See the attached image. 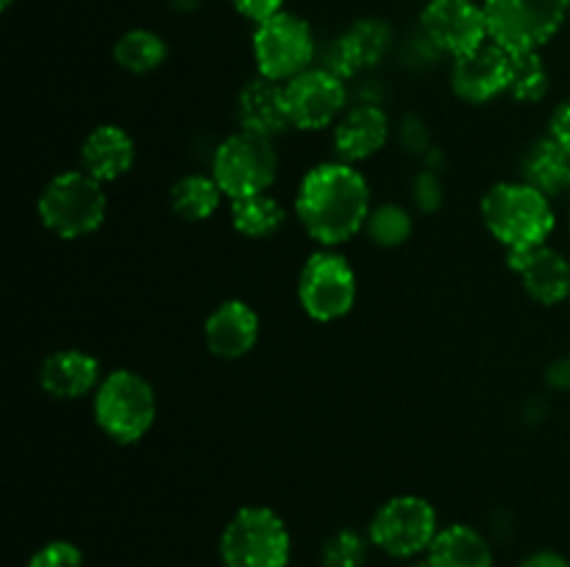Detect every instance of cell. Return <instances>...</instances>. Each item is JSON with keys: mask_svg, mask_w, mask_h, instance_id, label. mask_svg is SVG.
Here are the masks:
<instances>
[{"mask_svg": "<svg viewBox=\"0 0 570 567\" xmlns=\"http://www.w3.org/2000/svg\"><path fill=\"white\" fill-rule=\"evenodd\" d=\"M371 189L348 161H323L301 178L295 215L323 248H337L367 226Z\"/></svg>", "mask_w": 570, "mask_h": 567, "instance_id": "cell-1", "label": "cell"}, {"mask_svg": "<svg viewBox=\"0 0 570 567\" xmlns=\"http://www.w3.org/2000/svg\"><path fill=\"white\" fill-rule=\"evenodd\" d=\"M482 220L507 253L546 245L557 226L549 195L527 181H501L490 187L482 198Z\"/></svg>", "mask_w": 570, "mask_h": 567, "instance_id": "cell-2", "label": "cell"}, {"mask_svg": "<svg viewBox=\"0 0 570 567\" xmlns=\"http://www.w3.org/2000/svg\"><path fill=\"white\" fill-rule=\"evenodd\" d=\"M42 226L59 239H81L106 220L104 183L83 170H67L45 183L37 200Z\"/></svg>", "mask_w": 570, "mask_h": 567, "instance_id": "cell-3", "label": "cell"}, {"mask_svg": "<svg viewBox=\"0 0 570 567\" xmlns=\"http://www.w3.org/2000/svg\"><path fill=\"white\" fill-rule=\"evenodd\" d=\"M92 415L111 442H139L156 422L154 387L134 370H111L92 392Z\"/></svg>", "mask_w": 570, "mask_h": 567, "instance_id": "cell-4", "label": "cell"}, {"mask_svg": "<svg viewBox=\"0 0 570 567\" xmlns=\"http://www.w3.org/2000/svg\"><path fill=\"white\" fill-rule=\"evenodd\" d=\"M289 531L267 506H245L226 523L220 559L226 567H287Z\"/></svg>", "mask_w": 570, "mask_h": 567, "instance_id": "cell-5", "label": "cell"}, {"mask_svg": "<svg viewBox=\"0 0 570 567\" xmlns=\"http://www.w3.org/2000/svg\"><path fill=\"white\" fill-rule=\"evenodd\" d=\"M488 33L510 53L540 50L568 20L570 0H484Z\"/></svg>", "mask_w": 570, "mask_h": 567, "instance_id": "cell-6", "label": "cell"}, {"mask_svg": "<svg viewBox=\"0 0 570 567\" xmlns=\"http://www.w3.org/2000/svg\"><path fill=\"white\" fill-rule=\"evenodd\" d=\"M278 172V156L273 139L239 131L223 139L212 159V176L228 200L265 195Z\"/></svg>", "mask_w": 570, "mask_h": 567, "instance_id": "cell-7", "label": "cell"}, {"mask_svg": "<svg viewBox=\"0 0 570 567\" xmlns=\"http://www.w3.org/2000/svg\"><path fill=\"white\" fill-rule=\"evenodd\" d=\"M254 59L262 78L287 83L306 72L315 59V37L304 17L293 11H278L271 20L259 22L254 31Z\"/></svg>", "mask_w": 570, "mask_h": 567, "instance_id": "cell-8", "label": "cell"}, {"mask_svg": "<svg viewBox=\"0 0 570 567\" xmlns=\"http://www.w3.org/2000/svg\"><path fill=\"white\" fill-rule=\"evenodd\" d=\"M301 309L317 322H334L356 304V272L334 248H321L304 261L298 276Z\"/></svg>", "mask_w": 570, "mask_h": 567, "instance_id": "cell-9", "label": "cell"}, {"mask_svg": "<svg viewBox=\"0 0 570 567\" xmlns=\"http://www.w3.org/2000/svg\"><path fill=\"white\" fill-rule=\"evenodd\" d=\"M438 531V511L417 495H395L379 506L371 520L373 545L395 559H410L429 550Z\"/></svg>", "mask_w": 570, "mask_h": 567, "instance_id": "cell-10", "label": "cell"}, {"mask_svg": "<svg viewBox=\"0 0 570 567\" xmlns=\"http://www.w3.org/2000/svg\"><path fill=\"white\" fill-rule=\"evenodd\" d=\"M284 94H287L293 128H301V131H321L332 126L343 115L345 100H348L345 81L328 67H309L295 76L293 81L284 83Z\"/></svg>", "mask_w": 570, "mask_h": 567, "instance_id": "cell-11", "label": "cell"}, {"mask_svg": "<svg viewBox=\"0 0 570 567\" xmlns=\"http://www.w3.org/2000/svg\"><path fill=\"white\" fill-rule=\"evenodd\" d=\"M421 26L432 48L449 56H465L490 39L484 6L473 0H429Z\"/></svg>", "mask_w": 570, "mask_h": 567, "instance_id": "cell-12", "label": "cell"}, {"mask_svg": "<svg viewBox=\"0 0 570 567\" xmlns=\"http://www.w3.org/2000/svg\"><path fill=\"white\" fill-rule=\"evenodd\" d=\"M512 53L493 39L465 56H456L451 67V89L465 103H488L510 92Z\"/></svg>", "mask_w": 570, "mask_h": 567, "instance_id": "cell-13", "label": "cell"}, {"mask_svg": "<svg viewBox=\"0 0 570 567\" xmlns=\"http://www.w3.org/2000/svg\"><path fill=\"white\" fill-rule=\"evenodd\" d=\"M507 265L521 276L527 295L540 306H557L570 295V261L549 245L512 250Z\"/></svg>", "mask_w": 570, "mask_h": 567, "instance_id": "cell-14", "label": "cell"}, {"mask_svg": "<svg viewBox=\"0 0 570 567\" xmlns=\"http://www.w3.org/2000/svg\"><path fill=\"white\" fill-rule=\"evenodd\" d=\"M206 348L217 359H243L259 339V315L245 300H223L204 322Z\"/></svg>", "mask_w": 570, "mask_h": 567, "instance_id": "cell-15", "label": "cell"}, {"mask_svg": "<svg viewBox=\"0 0 570 567\" xmlns=\"http://www.w3.org/2000/svg\"><path fill=\"white\" fill-rule=\"evenodd\" d=\"M100 361L78 348L53 350L39 367V387L56 400H78L100 387Z\"/></svg>", "mask_w": 570, "mask_h": 567, "instance_id": "cell-16", "label": "cell"}, {"mask_svg": "<svg viewBox=\"0 0 570 567\" xmlns=\"http://www.w3.org/2000/svg\"><path fill=\"white\" fill-rule=\"evenodd\" d=\"M393 33L382 20H360L328 48L326 67L340 78H351L360 70L376 67L390 50Z\"/></svg>", "mask_w": 570, "mask_h": 567, "instance_id": "cell-17", "label": "cell"}, {"mask_svg": "<svg viewBox=\"0 0 570 567\" xmlns=\"http://www.w3.org/2000/svg\"><path fill=\"white\" fill-rule=\"evenodd\" d=\"M237 120L239 128L256 137H282L293 120L287 111V94H284V83L271 81V78H256L248 87L239 92L237 100Z\"/></svg>", "mask_w": 570, "mask_h": 567, "instance_id": "cell-18", "label": "cell"}, {"mask_svg": "<svg viewBox=\"0 0 570 567\" xmlns=\"http://www.w3.org/2000/svg\"><path fill=\"white\" fill-rule=\"evenodd\" d=\"M390 139V120L379 106H356L334 128V150L340 161H365L376 156Z\"/></svg>", "mask_w": 570, "mask_h": 567, "instance_id": "cell-19", "label": "cell"}, {"mask_svg": "<svg viewBox=\"0 0 570 567\" xmlns=\"http://www.w3.org/2000/svg\"><path fill=\"white\" fill-rule=\"evenodd\" d=\"M137 159V148L126 128L98 126L81 145V170L100 183L126 176Z\"/></svg>", "mask_w": 570, "mask_h": 567, "instance_id": "cell-20", "label": "cell"}, {"mask_svg": "<svg viewBox=\"0 0 570 567\" xmlns=\"http://www.w3.org/2000/svg\"><path fill=\"white\" fill-rule=\"evenodd\" d=\"M426 561L432 567H493V550L482 531L454 523L438 531Z\"/></svg>", "mask_w": 570, "mask_h": 567, "instance_id": "cell-21", "label": "cell"}, {"mask_svg": "<svg viewBox=\"0 0 570 567\" xmlns=\"http://www.w3.org/2000/svg\"><path fill=\"white\" fill-rule=\"evenodd\" d=\"M523 181L532 183L549 198H557L570 189V150L543 137L523 156Z\"/></svg>", "mask_w": 570, "mask_h": 567, "instance_id": "cell-22", "label": "cell"}, {"mask_svg": "<svg viewBox=\"0 0 570 567\" xmlns=\"http://www.w3.org/2000/svg\"><path fill=\"white\" fill-rule=\"evenodd\" d=\"M223 189L217 187L215 176H184L170 189V209L187 222H204L220 209Z\"/></svg>", "mask_w": 570, "mask_h": 567, "instance_id": "cell-23", "label": "cell"}, {"mask_svg": "<svg viewBox=\"0 0 570 567\" xmlns=\"http://www.w3.org/2000/svg\"><path fill=\"white\" fill-rule=\"evenodd\" d=\"M284 222H287V211L271 195L232 200V226L243 237L267 239L282 231Z\"/></svg>", "mask_w": 570, "mask_h": 567, "instance_id": "cell-24", "label": "cell"}, {"mask_svg": "<svg viewBox=\"0 0 570 567\" xmlns=\"http://www.w3.org/2000/svg\"><path fill=\"white\" fill-rule=\"evenodd\" d=\"M111 56H115L117 67H122L126 72L145 76V72H154L156 67L165 64L167 44L159 33L148 31V28H134L117 39Z\"/></svg>", "mask_w": 570, "mask_h": 567, "instance_id": "cell-25", "label": "cell"}, {"mask_svg": "<svg viewBox=\"0 0 570 567\" xmlns=\"http://www.w3.org/2000/svg\"><path fill=\"white\" fill-rule=\"evenodd\" d=\"M510 94L521 103H538L549 94V67H546L540 50L512 53Z\"/></svg>", "mask_w": 570, "mask_h": 567, "instance_id": "cell-26", "label": "cell"}, {"mask_svg": "<svg viewBox=\"0 0 570 567\" xmlns=\"http://www.w3.org/2000/svg\"><path fill=\"white\" fill-rule=\"evenodd\" d=\"M365 231L379 248H399L412 237V217L404 206L384 203L371 211Z\"/></svg>", "mask_w": 570, "mask_h": 567, "instance_id": "cell-27", "label": "cell"}, {"mask_svg": "<svg viewBox=\"0 0 570 567\" xmlns=\"http://www.w3.org/2000/svg\"><path fill=\"white\" fill-rule=\"evenodd\" d=\"M367 545L351 528H343L323 545V567H362L365 565Z\"/></svg>", "mask_w": 570, "mask_h": 567, "instance_id": "cell-28", "label": "cell"}, {"mask_svg": "<svg viewBox=\"0 0 570 567\" xmlns=\"http://www.w3.org/2000/svg\"><path fill=\"white\" fill-rule=\"evenodd\" d=\"M26 567H83V554L78 545L67 543V539H53L33 550Z\"/></svg>", "mask_w": 570, "mask_h": 567, "instance_id": "cell-29", "label": "cell"}, {"mask_svg": "<svg viewBox=\"0 0 570 567\" xmlns=\"http://www.w3.org/2000/svg\"><path fill=\"white\" fill-rule=\"evenodd\" d=\"M412 195L421 211H438L443 206V181L434 170H421L412 181Z\"/></svg>", "mask_w": 570, "mask_h": 567, "instance_id": "cell-30", "label": "cell"}, {"mask_svg": "<svg viewBox=\"0 0 570 567\" xmlns=\"http://www.w3.org/2000/svg\"><path fill=\"white\" fill-rule=\"evenodd\" d=\"M232 6L237 9V14H243L250 22H265L271 17H276L278 11H284V0H232Z\"/></svg>", "mask_w": 570, "mask_h": 567, "instance_id": "cell-31", "label": "cell"}, {"mask_svg": "<svg viewBox=\"0 0 570 567\" xmlns=\"http://www.w3.org/2000/svg\"><path fill=\"white\" fill-rule=\"evenodd\" d=\"M546 137L554 139L557 145L570 150V103H560L549 117V128H546Z\"/></svg>", "mask_w": 570, "mask_h": 567, "instance_id": "cell-32", "label": "cell"}, {"mask_svg": "<svg viewBox=\"0 0 570 567\" xmlns=\"http://www.w3.org/2000/svg\"><path fill=\"white\" fill-rule=\"evenodd\" d=\"M401 145H404L410 153H423L429 145L426 126H423L417 117H404V128H401Z\"/></svg>", "mask_w": 570, "mask_h": 567, "instance_id": "cell-33", "label": "cell"}, {"mask_svg": "<svg viewBox=\"0 0 570 567\" xmlns=\"http://www.w3.org/2000/svg\"><path fill=\"white\" fill-rule=\"evenodd\" d=\"M521 567H570V561L557 550H538V554L527 556Z\"/></svg>", "mask_w": 570, "mask_h": 567, "instance_id": "cell-34", "label": "cell"}, {"mask_svg": "<svg viewBox=\"0 0 570 567\" xmlns=\"http://www.w3.org/2000/svg\"><path fill=\"white\" fill-rule=\"evenodd\" d=\"M551 387H570V359H560L549 367Z\"/></svg>", "mask_w": 570, "mask_h": 567, "instance_id": "cell-35", "label": "cell"}, {"mask_svg": "<svg viewBox=\"0 0 570 567\" xmlns=\"http://www.w3.org/2000/svg\"><path fill=\"white\" fill-rule=\"evenodd\" d=\"M11 3H14V0H0V9H11Z\"/></svg>", "mask_w": 570, "mask_h": 567, "instance_id": "cell-36", "label": "cell"}, {"mask_svg": "<svg viewBox=\"0 0 570 567\" xmlns=\"http://www.w3.org/2000/svg\"><path fill=\"white\" fill-rule=\"evenodd\" d=\"M412 567H432V565H429V561H417V565H412Z\"/></svg>", "mask_w": 570, "mask_h": 567, "instance_id": "cell-37", "label": "cell"}]
</instances>
